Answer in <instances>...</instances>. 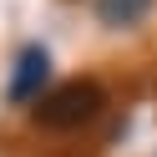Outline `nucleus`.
Here are the masks:
<instances>
[{"label": "nucleus", "instance_id": "obj_1", "mask_svg": "<svg viewBox=\"0 0 157 157\" xmlns=\"http://www.w3.org/2000/svg\"><path fill=\"white\" fill-rule=\"evenodd\" d=\"M101 106H106V91L96 81H66V86H56V91H46L36 101V122L51 127V132H76V127L96 122Z\"/></svg>", "mask_w": 157, "mask_h": 157}, {"label": "nucleus", "instance_id": "obj_2", "mask_svg": "<svg viewBox=\"0 0 157 157\" xmlns=\"http://www.w3.org/2000/svg\"><path fill=\"white\" fill-rule=\"evenodd\" d=\"M51 76V56L46 46H25L15 56V76H10V101H41V86Z\"/></svg>", "mask_w": 157, "mask_h": 157}, {"label": "nucleus", "instance_id": "obj_3", "mask_svg": "<svg viewBox=\"0 0 157 157\" xmlns=\"http://www.w3.org/2000/svg\"><path fill=\"white\" fill-rule=\"evenodd\" d=\"M152 5H157V0H96V21H101L106 31H127V25L147 21Z\"/></svg>", "mask_w": 157, "mask_h": 157}]
</instances>
